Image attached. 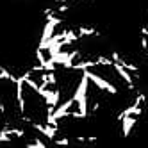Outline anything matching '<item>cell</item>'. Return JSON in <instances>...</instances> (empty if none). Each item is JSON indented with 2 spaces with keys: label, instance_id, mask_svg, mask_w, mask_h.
<instances>
[]
</instances>
